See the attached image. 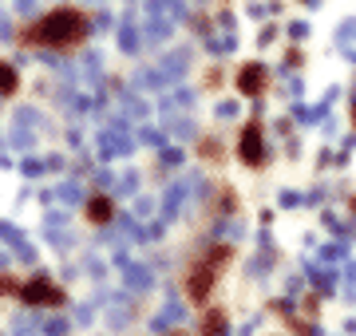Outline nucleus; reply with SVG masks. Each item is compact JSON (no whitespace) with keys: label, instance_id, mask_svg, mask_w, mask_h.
Wrapping results in <instances>:
<instances>
[{"label":"nucleus","instance_id":"f257e3e1","mask_svg":"<svg viewBox=\"0 0 356 336\" xmlns=\"http://www.w3.org/2000/svg\"><path fill=\"white\" fill-rule=\"evenodd\" d=\"M88 36V16L76 12V8H56L44 20L28 28V44H40V48H72Z\"/></svg>","mask_w":356,"mask_h":336},{"label":"nucleus","instance_id":"f03ea898","mask_svg":"<svg viewBox=\"0 0 356 336\" xmlns=\"http://www.w3.org/2000/svg\"><path fill=\"white\" fill-rule=\"evenodd\" d=\"M218 269H226V249H214L210 258H206V265H198L191 277V289H194V301H202L206 293H210V285L218 281Z\"/></svg>","mask_w":356,"mask_h":336}]
</instances>
